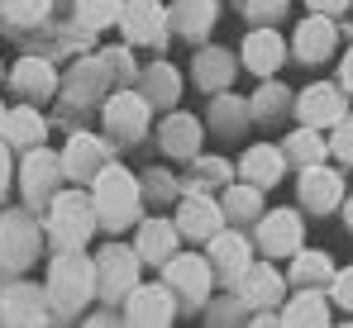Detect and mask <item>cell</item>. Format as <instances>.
Instances as JSON below:
<instances>
[{
  "label": "cell",
  "instance_id": "1",
  "mask_svg": "<svg viewBox=\"0 0 353 328\" xmlns=\"http://www.w3.org/2000/svg\"><path fill=\"white\" fill-rule=\"evenodd\" d=\"M48 300L53 314H81L96 300V257H86V248H58V257L48 262Z\"/></svg>",
  "mask_w": 353,
  "mask_h": 328
},
{
  "label": "cell",
  "instance_id": "2",
  "mask_svg": "<svg viewBox=\"0 0 353 328\" xmlns=\"http://www.w3.org/2000/svg\"><path fill=\"white\" fill-rule=\"evenodd\" d=\"M91 200H96V215H101V228L110 233H124L134 228L139 215H143V181L129 171V166L110 162L96 181H91Z\"/></svg>",
  "mask_w": 353,
  "mask_h": 328
},
{
  "label": "cell",
  "instance_id": "3",
  "mask_svg": "<svg viewBox=\"0 0 353 328\" xmlns=\"http://www.w3.org/2000/svg\"><path fill=\"white\" fill-rule=\"evenodd\" d=\"M43 228H48V238L58 243V248H86L91 243V233L101 228V215H96V200H91V186L81 190L77 181L72 186H62L58 195L48 200V210H43Z\"/></svg>",
  "mask_w": 353,
  "mask_h": 328
},
{
  "label": "cell",
  "instance_id": "4",
  "mask_svg": "<svg viewBox=\"0 0 353 328\" xmlns=\"http://www.w3.org/2000/svg\"><path fill=\"white\" fill-rule=\"evenodd\" d=\"M14 181H19V195H24V205L29 210H48V200L62 190V181H67V171H62V153L53 148H24V157L14 166Z\"/></svg>",
  "mask_w": 353,
  "mask_h": 328
},
{
  "label": "cell",
  "instance_id": "5",
  "mask_svg": "<svg viewBox=\"0 0 353 328\" xmlns=\"http://www.w3.org/2000/svg\"><path fill=\"white\" fill-rule=\"evenodd\" d=\"M39 252H43V223L29 210H5L0 215V272H29Z\"/></svg>",
  "mask_w": 353,
  "mask_h": 328
},
{
  "label": "cell",
  "instance_id": "6",
  "mask_svg": "<svg viewBox=\"0 0 353 328\" xmlns=\"http://www.w3.org/2000/svg\"><path fill=\"white\" fill-rule=\"evenodd\" d=\"M148 119H153V105H148V96L143 91H134V86H119L110 91L105 100H101V124H105V138L110 143H139L143 133H148Z\"/></svg>",
  "mask_w": 353,
  "mask_h": 328
},
{
  "label": "cell",
  "instance_id": "7",
  "mask_svg": "<svg viewBox=\"0 0 353 328\" xmlns=\"http://www.w3.org/2000/svg\"><path fill=\"white\" fill-rule=\"evenodd\" d=\"M139 267H143V257H139L134 248L105 243V248L96 252V300L124 305V295L139 285Z\"/></svg>",
  "mask_w": 353,
  "mask_h": 328
},
{
  "label": "cell",
  "instance_id": "8",
  "mask_svg": "<svg viewBox=\"0 0 353 328\" xmlns=\"http://www.w3.org/2000/svg\"><path fill=\"white\" fill-rule=\"evenodd\" d=\"M119 34H124L129 48H163L168 34H172L168 5H163V0H124V10H119Z\"/></svg>",
  "mask_w": 353,
  "mask_h": 328
},
{
  "label": "cell",
  "instance_id": "9",
  "mask_svg": "<svg viewBox=\"0 0 353 328\" xmlns=\"http://www.w3.org/2000/svg\"><path fill=\"white\" fill-rule=\"evenodd\" d=\"M176 309H181V300L172 295V285H168V281H139V285L124 295V324H134V328H163V324H172Z\"/></svg>",
  "mask_w": 353,
  "mask_h": 328
},
{
  "label": "cell",
  "instance_id": "10",
  "mask_svg": "<svg viewBox=\"0 0 353 328\" xmlns=\"http://www.w3.org/2000/svg\"><path fill=\"white\" fill-rule=\"evenodd\" d=\"M163 281L172 285V295L181 305H205L210 300V285L220 281L215 267H210V257H196V252H172L168 262H163Z\"/></svg>",
  "mask_w": 353,
  "mask_h": 328
},
{
  "label": "cell",
  "instance_id": "11",
  "mask_svg": "<svg viewBox=\"0 0 353 328\" xmlns=\"http://www.w3.org/2000/svg\"><path fill=\"white\" fill-rule=\"evenodd\" d=\"M110 162H115V157H110V143H105L101 133L77 129V133L62 143V171H67V181H77V186H91Z\"/></svg>",
  "mask_w": 353,
  "mask_h": 328
},
{
  "label": "cell",
  "instance_id": "12",
  "mask_svg": "<svg viewBox=\"0 0 353 328\" xmlns=\"http://www.w3.org/2000/svg\"><path fill=\"white\" fill-rule=\"evenodd\" d=\"M53 314V300H48V285H34V281H10L0 290V324L24 328V324H48Z\"/></svg>",
  "mask_w": 353,
  "mask_h": 328
},
{
  "label": "cell",
  "instance_id": "13",
  "mask_svg": "<svg viewBox=\"0 0 353 328\" xmlns=\"http://www.w3.org/2000/svg\"><path fill=\"white\" fill-rule=\"evenodd\" d=\"M176 228H181V238H191V243H210L220 228H225V205L220 200H210L205 190H191V195H181L176 200Z\"/></svg>",
  "mask_w": 353,
  "mask_h": 328
},
{
  "label": "cell",
  "instance_id": "14",
  "mask_svg": "<svg viewBox=\"0 0 353 328\" xmlns=\"http://www.w3.org/2000/svg\"><path fill=\"white\" fill-rule=\"evenodd\" d=\"M110 67H105V57H77L72 62V72H67V81H62V96L72 100V105H101L110 91Z\"/></svg>",
  "mask_w": 353,
  "mask_h": 328
},
{
  "label": "cell",
  "instance_id": "15",
  "mask_svg": "<svg viewBox=\"0 0 353 328\" xmlns=\"http://www.w3.org/2000/svg\"><path fill=\"white\" fill-rule=\"evenodd\" d=\"M296 195H301V205H305L310 215H330V210L344 200V181H339V171H334V166L310 162V166H301Z\"/></svg>",
  "mask_w": 353,
  "mask_h": 328
},
{
  "label": "cell",
  "instance_id": "16",
  "mask_svg": "<svg viewBox=\"0 0 353 328\" xmlns=\"http://www.w3.org/2000/svg\"><path fill=\"white\" fill-rule=\"evenodd\" d=\"M301 238H305V228H301L296 210H263V219H258V248L268 257H296Z\"/></svg>",
  "mask_w": 353,
  "mask_h": 328
},
{
  "label": "cell",
  "instance_id": "17",
  "mask_svg": "<svg viewBox=\"0 0 353 328\" xmlns=\"http://www.w3.org/2000/svg\"><path fill=\"white\" fill-rule=\"evenodd\" d=\"M10 86H14L19 100H34V105L53 100L62 91V81H58V72H53L48 57H19V62L10 67Z\"/></svg>",
  "mask_w": 353,
  "mask_h": 328
},
{
  "label": "cell",
  "instance_id": "18",
  "mask_svg": "<svg viewBox=\"0 0 353 328\" xmlns=\"http://www.w3.org/2000/svg\"><path fill=\"white\" fill-rule=\"evenodd\" d=\"M296 114H301V124H310V129H334V124L344 119V86H325V81L305 86V91L296 96Z\"/></svg>",
  "mask_w": 353,
  "mask_h": 328
},
{
  "label": "cell",
  "instance_id": "19",
  "mask_svg": "<svg viewBox=\"0 0 353 328\" xmlns=\"http://www.w3.org/2000/svg\"><path fill=\"white\" fill-rule=\"evenodd\" d=\"M239 290V305L243 309H277L282 305V290H287V276L277 272V267H248V272L234 281Z\"/></svg>",
  "mask_w": 353,
  "mask_h": 328
},
{
  "label": "cell",
  "instance_id": "20",
  "mask_svg": "<svg viewBox=\"0 0 353 328\" xmlns=\"http://www.w3.org/2000/svg\"><path fill=\"white\" fill-rule=\"evenodd\" d=\"M205 248H210L205 257H210L215 276H220V281H230V285H234L239 276L253 267V248H248V238H243V233H234V228H220Z\"/></svg>",
  "mask_w": 353,
  "mask_h": 328
},
{
  "label": "cell",
  "instance_id": "21",
  "mask_svg": "<svg viewBox=\"0 0 353 328\" xmlns=\"http://www.w3.org/2000/svg\"><path fill=\"white\" fill-rule=\"evenodd\" d=\"M176 243H181V228H176V219H139V233H134V252L148 262V267H163L168 257L176 252Z\"/></svg>",
  "mask_w": 353,
  "mask_h": 328
},
{
  "label": "cell",
  "instance_id": "22",
  "mask_svg": "<svg viewBox=\"0 0 353 328\" xmlns=\"http://www.w3.org/2000/svg\"><path fill=\"white\" fill-rule=\"evenodd\" d=\"M334 43H339L334 19H330V14H315V10L296 24V34H292V53L301 57V62H325V57L334 53Z\"/></svg>",
  "mask_w": 353,
  "mask_h": 328
},
{
  "label": "cell",
  "instance_id": "23",
  "mask_svg": "<svg viewBox=\"0 0 353 328\" xmlns=\"http://www.w3.org/2000/svg\"><path fill=\"white\" fill-rule=\"evenodd\" d=\"M201 138H205V129H201V119H191V114H168L163 124H158V148L172 157V162H191L196 153H201Z\"/></svg>",
  "mask_w": 353,
  "mask_h": 328
},
{
  "label": "cell",
  "instance_id": "24",
  "mask_svg": "<svg viewBox=\"0 0 353 328\" xmlns=\"http://www.w3.org/2000/svg\"><path fill=\"white\" fill-rule=\"evenodd\" d=\"M0 138L10 143V148H39L43 138H48V124H43V114L34 100H19L14 109H5V124H0Z\"/></svg>",
  "mask_w": 353,
  "mask_h": 328
},
{
  "label": "cell",
  "instance_id": "25",
  "mask_svg": "<svg viewBox=\"0 0 353 328\" xmlns=\"http://www.w3.org/2000/svg\"><path fill=\"white\" fill-rule=\"evenodd\" d=\"M287 62V43L263 24V29H253L248 39H243V67L253 72V76H277V67Z\"/></svg>",
  "mask_w": 353,
  "mask_h": 328
},
{
  "label": "cell",
  "instance_id": "26",
  "mask_svg": "<svg viewBox=\"0 0 353 328\" xmlns=\"http://www.w3.org/2000/svg\"><path fill=\"white\" fill-rule=\"evenodd\" d=\"M282 171H287V153L272 148V143H253V148L239 157V176L253 181V186H263V190H272V186L282 181Z\"/></svg>",
  "mask_w": 353,
  "mask_h": 328
},
{
  "label": "cell",
  "instance_id": "27",
  "mask_svg": "<svg viewBox=\"0 0 353 328\" xmlns=\"http://www.w3.org/2000/svg\"><path fill=\"white\" fill-rule=\"evenodd\" d=\"M168 19H172L176 39H205L210 24L220 19V0H176L168 5Z\"/></svg>",
  "mask_w": 353,
  "mask_h": 328
},
{
  "label": "cell",
  "instance_id": "28",
  "mask_svg": "<svg viewBox=\"0 0 353 328\" xmlns=\"http://www.w3.org/2000/svg\"><path fill=\"white\" fill-rule=\"evenodd\" d=\"M191 76H196L201 91L220 96V91L234 81V53H230V48H201L196 62H191Z\"/></svg>",
  "mask_w": 353,
  "mask_h": 328
},
{
  "label": "cell",
  "instance_id": "29",
  "mask_svg": "<svg viewBox=\"0 0 353 328\" xmlns=\"http://www.w3.org/2000/svg\"><path fill=\"white\" fill-rule=\"evenodd\" d=\"M143 96H148V105L153 109H172L181 100V72H176L172 62H153V67H143Z\"/></svg>",
  "mask_w": 353,
  "mask_h": 328
},
{
  "label": "cell",
  "instance_id": "30",
  "mask_svg": "<svg viewBox=\"0 0 353 328\" xmlns=\"http://www.w3.org/2000/svg\"><path fill=\"white\" fill-rule=\"evenodd\" d=\"M282 324H330V300L320 295V285H301L292 300L282 305Z\"/></svg>",
  "mask_w": 353,
  "mask_h": 328
},
{
  "label": "cell",
  "instance_id": "31",
  "mask_svg": "<svg viewBox=\"0 0 353 328\" xmlns=\"http://www.w3.org/2000/svg\"><path fill=\"white\" fill-rule=\"evenodd\" d=\"M225 219H234V223H258L263 219V186H253V181H239V186H225Z\"/></svg>",
  "mask_w": 353,
  "mask_h": 328
},
{
  "label": "cell",
  "instance_id": "32",
  "mask_svg": "<svg viewBox=\"0 0 353 328\" xmlns=\"http://www.w3.org/2000/svg\"><path fill=\"white\" fill-rule=\"evenodd\" d=\"M282 153H287V162H325V153H330V143L320 138V129H310V124H301V129H292L287 133V143H282Z\"/></svg>",
  "mask_w": 353,
  "mask_h": 328
},
{
  "label": "cell",
  "instance_id": "33",
  "mask_svg": "<svg viewBox=\"0 0 353 328\" xmlns=\"http://www.w3.org/2000/svg\"><path fill=\"white\" fill-rule=\"evenodd\" d=\"M119 10H124V0H72L77 24H81V29H91V34H101V29L119 24Z\"/></svg>",
  "mask_w": 353,
  "mask_h": 328
},
{
  "label": "cell",
  "instance_id": "34",
  "mask_svg": "<svg viewBox=\"0 0 353 328\" xmlns=\"http://www.w3.org/2000/svg\"><path fill=\"white\" fill-rule=\"evenodd\" d=\"M292 281L296 285H325V281H334V262L325 257V252H296L292 257Z\"/></svg>",
  "mask_w": 353,
  "mask_h": 328
},
{
  "label": "cell",
  "instance_id": "35",
  "mask_svg": "<svg viewBox=\"0 0 353 328\" xmlns=\"http://www.w3.org/2000/svg\"><path fill=\"white\" fill-rule=\"evenodd\" d=\"M48 10H53V0H0V14H5L10 24H19V29L43 24V19H48Z\"/></svg>",
  "mask_w": 353,
  "mask_h": 328
},
{
  "label": "cell",
  "instance_id": "36",
  "mask_svg": "<svg viewBox=\"0 0 353 328\" xmlns=\"http://www.w3.org/2000/svg\"><path fill=\"white\" fill-rule=\"evenodd\" d=\"M248 109H253V119H277L282 109H296V100L282 91V86H277V81H268V86L248 100Z\"/></svg>",
  "mask_w": 353,
  "mask_h": 328
},
{
  "label": "cell",
  "instance_id": "37",
  "mask_svg": "<svg viewBox=\"0 0 353 328\" xmlns=\"http://www.w3.org/2000/svg\"><path fill=\"white\" fill-rule=\"evenodd\" d=\"M248 114H253V109L243 105V100H234V96H220V100H215V109H210V124H215L220 133H239Z\"/></svg>",
  "mask_w": 353,
  "mask_h": 328
},
{
  "label": "cell",
  "instance_id": "38",
  "mask_svg": "<svg viewBox=\"0 0 353 328\" xmlns=\"http://www.w3.org/2000/svg\"><path fill=\"white\" fill-rule=\"evenodd\" d=\"M330 153H334L339 162H353V114H344V119L334 124V138H330Z\"/></svg>",
  "mask_w": 353,
  "mask_h": 328
},
{
  "label": "cell",
  "instance_id": "39",
  "mask_svg": "<svg viewBox=\"0 0 353 328\" xmlns=\"http://www.w3.org/2000/svg\"><path fill=\"white\" fill-rule=\"evenodd\" d=\"M191 162H196V181H201V186L230 181V162H220V157H191Z\"/></svg>",
  "mask_w": 353,
  "mask_h": 328
},
{
  "label": "cell",
  "instance_id": "40",
  "mask_svg": "<svg viewBox=\"0 0 353 328\" xmlns=\"http://www.w3.org/2000/svg\"><path fill=\"white\" fill-rule=\"evenodd\" d=\"M282 10H287V0H243V14L253 24H272V19H282Z\"/></svg>",
  "mask_w": 353,
  "mask_h": 328
},
{
  "label": "cell",
  "instance_id": "41",
  "mask_svg": "<svg viewBox=\"0 0 353 328\" xmlns=\"http://www.w3.org/2000/svg\"><path fill=\"white\" fill-rule=\"evenodd\" d=\"M105 67H110V81H124L129 72H134V62H129V48H105Z\"/></svg>",
  "mask_w": 353,
  "mask_h": 328
},
{
  "label": "cell",
  "instance_id": "42",
  "mask_svg": "<svg viewBox=\"0 0 353 328\" xmlns=\"http://www.w3.org/2000/svg\"><path fill=\"white\" fill-rule=\"evenodd\" d=\"M330 295L344 305V309H353V267H344V272H334V281H330Z\"/></svg>",
  "mask_w": 353,
  "mask_h": 328
},
{
  "label": "cell",
  "instance_id": "43",
  "mask_svg": "<svg viewBox=\"0 0 353 328\" xmlns=\"http://www.w3.org/2000/svg\"><path fill=\"white\" fill-rule=\"evenodd\" d=\"M14 166H19V162H14V148L0 138V195L10 190V181H14Z\"/></svg>",
  "mask_w": 353,
  "mask_h": 328
},
{
  "label": "cell",
  "instance_id": "44",
  "mask_svg": "<svg viewBox=\"0 0 353 328\" xmlns=\"http://www.w3.org/2000/svg\"><path fill=\"white\" fill-rule=\"evenodd\" d=\"M305 5H310V10H315V14H330V19H334V14H344V10H349V0H305Z\"/></svg>",
  "mask_w": 353,
  "mask_h": 328
},
{
  "label": "cell",
  "instance_id": "45",
  "mask_svg": "<svg viewBox=\"0 0 353 328\" xmlns=\"http://www.w3.org/2000/svg\"><path fill=\"white\" fill-rule=\"evenodd\" d=\"M339 86H344V91L353 96V48H349V57L339 62Z\"/></svg>",
  "mask_w": 353,
  "mask_h": 328
},
{
  "label": "cell",
  "instance_id": "46",
  "mask_svg": "<svg viewBox=\"0 0 353 328\" xmlns=\"http://www.w3.org/2000/svg\"><path fill=\"white\" fill-rule=\"evenodd\" d=\"M344 223L353 228V195H349V205H344Z\"/></svg>",
  "mask_w": 353,
  "mask_h": 328
},
{
  "label": "cell",
  "instance_id": "47",
  "mask_svg": "<svg viewBox=\"0 0 353 328\" xmlns=\"http://www.w3.org/2000/svg\"><path fill=\"white\" fill-rule=\"evenodd\" d=\"M0 124H5V100H0Z\"/></svg>",
  "mask_w": 353,
  "mask_h": 328
}]
</instances>
